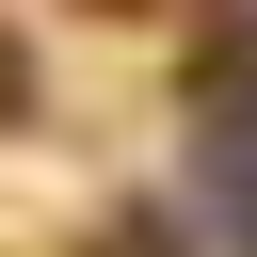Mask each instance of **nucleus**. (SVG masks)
I'll list each match as a JSON object with an SVG mask.
<instances>
[{
	"mask_svg": "<svg viewBox=\"0 0 257 257\" xmlns=\"http://www.w3.org/2000/svg\"><path fill=\"white\" fill-rule=\"evenodd\" d=\"M241 241H257V161H241Z\"/></svg>",
	"mask_w": 257,
	"mask_h": 257,
	"instance_id": "1",
	"label": "nucleus"
},
{
	"mask_svg": "<svg viewBox=\"0 0 257 257\" xmlns=\"http://www.w3.org/2000/svg\"><path fill=\"white\" fill-rule=\"evenodd\" d=\"M112 16H128V0H112Z\"/></svg>",
	"mask_w": 257,
	"mask_h": 257,
	"instance_id": "2",
	"label": "nucleus"
}]
</instances>
